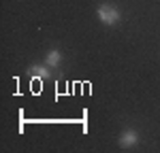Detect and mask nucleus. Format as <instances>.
I'll list each match as a JSON object with an SVG mask.
<instances>
[{
    "instance_id": "obj_3",
    "label": "nucleus",
    "mask_w": 160,
    "mask_h": 153,
    "mask_svg": "<svg viewBox=\"0 0 160 153\" xmlns=\"http://www.w3.org/2000/svg\"><path fill=\"white\" fill-rule=\"evenodd\" d=\"M28 75L32 76V79H49L51 72L47 66H30L28 68Z\"/></svg>"
},
{
    "instance_id": "obj_4",
    "label": "nucleus",
    "mask_w": 160,
    "mask_h": 153,
    "mask_svg": "<svg viewBox=\"0 0 160 153\" xmlns=\"http://www.w3.org/2000/svg\"><path fill=\"white\" fill-rule=\"evenodd\" d=\"M45 62H47V66H60L62 53H60L58 49H51L49 53H47V58H45Z\"/></svg>"
},
{
    "instance_id": "obj_1",
    "label": "nucleus",
    "mask_w": 160,
    "mask_h": 153,
    "mask_svg": "<svg viewBox=\"0 0 160 153\" xmlns=\"http://www.w3.org/2000/svg\"><path fill=\"white\" fill-rule=\"evenodd\" d=\"M96 13H98V19L107 26L118 24V19H120V11H118L115 7H111V4H100Z\"/></svg>"
},
{
    "instance_id": "obj_2",
    "label": "nucleus",
    "mask_w": 160,
    "mask_h": 153,
    "mask_svg": "<svg viewBox=\"0 0 160 153\" xmlns=\"http://www.w3.org/2000/svg\"><path fill=\"white\" fill-rule=\"evenodd\" d=\"M137 142H139V134H137L135 130H126L122 136H120V147H124V149L135 147Z\"/></svg>"
}]
</instances>
